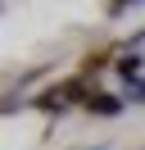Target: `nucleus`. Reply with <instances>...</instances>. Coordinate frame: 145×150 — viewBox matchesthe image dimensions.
<instances>
[{
  "instance_id": "f257e3e1",
  "label": "nucleus",
  "mask_w": 145,
  "mask_h": 150,
  "mask_svg": "<svg viewBox=\"0 0 145 150\" xmlns=\"http://www.w3.org/2000/svg\"><path fill=\"white\" fill-rule=\"evenodd\" d=\"M91 109H100V114H113V109H118V100H113V96H95V100H91Z\"/></svg>"
}]
</instances>
